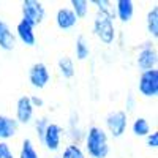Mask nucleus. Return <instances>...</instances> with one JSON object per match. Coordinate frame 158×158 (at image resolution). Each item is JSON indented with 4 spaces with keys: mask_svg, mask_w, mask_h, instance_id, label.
<instances>
[{
    "mask_svg": "<svg viewBox=\"0 0 158 158\" xmlns=\"http://www.w3.org/2000/svg\"><path fill=\"white\" fill-rule=\"evenodd\" d=\"M87 150L94 158H106L109 152L108 136L104 130L98 127H92L87 135Z\"/></svg>",
    "mask_w": 158,
    "mask_h": 158,
    "instance_id": "1",
    "label": "nucleus"
},
{
    "mask_svg": "<svg viewBox=\"0 0 158 158\" xmlns=\"http://www.w3.org/2000/svg\"><path fill=\"white\" fill-rule=\"evenodd\" d=\"M22 15H24L22 19L25 22H29L32 27H35V25L43 22L44 8L36 0H24L22 2Z\"/></svg>",
    "mask_w": 158,
    "mask_h": 158,
    "instance_id": "2",
    "label": "nucleus"
},
{
    "mask_svg": "<svg viewBox=\"0 0 158 158\" xmlns=\"http://www.w3.org/2000/svg\"><path fill=\"white\" fill-rule=\"evenodd\" d=\"M95 33L97 36L101 40L104 44H111L114 41V36H115V32H114V25H112V21L108 15H103L97 18L95 21Z\"/></svg>",
    "mask_w": 158,
    "mask_h": 158,
    "instance_id": "3",
    "label": "nucleus"
},
{
    "mask_svg": "<svg viewBox=\"0 0 158 158\" xmlns=\"http://www.w3.org/2000/svg\"><path fill=\"white\" fill-rule=\"evenodd\" d=\"M139 92L144 97H156L158 94V71H142L139 77Z\"/></svg>",
    "mask_w": 158,
    "mask_h": 158,
    "instance_id": "4",
    "label": "nucleus"
},
{
    "mask_svg": "<svg viewBox=\"0 0 158 158\" xmlns=\"http://www.w3.org/2000/svg\"><path fill=\"white\" fill-rule=\"evenodd\" d=\"M106 125L111 131V135L114 138H118L125 133L127 130V114L123 111H115V112H111L108 117H106Z\"/></svg>",
    "mask_w": 158,
    "mask_h": 158,
    "instance_id": "5",
    "label": "nucleus"
},
{
    "mask_svg": "<svg viewBox=\"0 0 158 158\" xmlns=\"http://www.w3.org/2000/svg\"><path fill=\"white\" fill-rule=\"evenodd\" d=\"M29 79L33 87L43 89L49 82V71L44 63H35L29 71Z\"/></svg>",
    "mask_w": 158,
    "mask_h": 158,
    "instance_id": "6",
    "label": "nucleus"
},
{
    "mask_svg": "<svg viewBox=\"0 0 158 158\" xmlns=\"http://www.w3.org/2000/svg\"><path fill=\"white\" fill-rule=\"evenodd\" d=\"M60 133L62 130L56 123H48L43 130V139L49 150H57L60 146Z\"/></svg>",
    "mask_w": 158,
    "mask_h": 158,
    "instance_id": "7",
    "label": "nucleus"
},
{
    "mask_svg": "<svg viewBox=\"0 0 158 158\" xmlns=\"http://www.w3.org/2000/svg\"><path fill=\"white\" fill-rule=\"evenodd\" d=\"M138 65L142 71L155 70L156 65V51L152 48H144L138 56Z\"/></svg>",
    "mask_w": 158,
    "mask_h": 158,
    "instance_id": "8",
    "label": "nucleus"
},
{
    "mask_svg": "<svg viewBox=\"0 0 158 158\" xmlns=\"http://www.w3.org/2000/svg\"><path fill=\"white\" fill-rule=\"evenodd\" d=\"M16 115H18V120L22 122V123L30 122V118H32V115H33V106H32L29 97H21V98L18 100Z\"/></svg>",
    "mask_w": 158,
    "mask_h": 158,
    "instance_id": "9",
    "label": "nucleus"
},
{
    "mask_svg": "<svg viewBox=\"0 0 158 158\" xmlns=\"http://www.w3.org/2000/svg\"><path fill=\"white\" fill-rule=\"evenodd\" d=\"M57 25L63 30H68L71 27H74L76 22H77V18L74 16V13L68 8H60L57 11Z\"/></svg>",
    "mask_w": 158,
    "mask_h": 158,
    "instance_id": "10",
    "label": "nucleus"
},
{
    "mask_svg": "<svg viewBox=\"0 0 158 158\" xmlns=\"http://www.w3.org/2000/svg\"><path fill=\"white\" fill-rule=\"evenodd\" d=\"M16 131H18V120L0 115V139L13 138L16 135Z\"/></svg>",
    "mask_w": 158,
    "mask_h": 158,
    "instance_id": "11",
    "label": "nucleus"
},
{
    "mask_svg": "<svg viewBox=\"0 0 158 158\" xmlns=\"http://www.w3.org/2000/svg\"><path fill=\"white\" fill-rule=\"evenodd\" d=\"M18 36L21 38V41L25 43L27 46H33L35 44V33H33V27L29 24V22H25L24 19L18 24Z\"/></svg>",
    "mask_w": 158,
    "mask_h": 158,
    "instance_id": "12",
    "label": "nucleus"
},
{
    "mask_svg": "<svg viewBox=\"0 0 158 158\" xmlns=\"http://www.w3.org/2000/svg\"><path fill=\"white\" fill-rule=\"evenodd\" d=\"M16 44V38L15 35L11 33L10 27L3 22L0 21V48L5 49V51H11Z\"/></svg>",
    "mask_w": 158,
    "mask_h": 158,
    "instance_id": "13",
    "label": "nucleus"
},
{
    "mask_svg": "<svg viewBox=\"0 0 158 158\" xmlns=\"http://www.w3.org/2000/svg\"><path fill=\"white\" fill-rule=\"evenodd\" d=\"M115 10H117V16L120 21L127 22L133 18V13H135V6H133V2L131 0H118L115 3Z\"/></svg>",
    "mask_w": 158,
    "mask_h": 158,
    "instance_id": "14",
    "label": "nucleus"
},
{
    "mask_svg": "<svg viewBox=\"0 0 158 158\" xmlns=\"http://www.w3.org/2000/svg\"><path fill=\"white\" fill-rule=\"evenodd\" d=\"M147 29L149 33L158 36V8H152L147 15Z\"/></svg>",
    "mask_w": 158,
    "mask_h": 158,
    "instance_id": "15",
    "label": "nucleus"
},
{
    "mask_svg": "<svg viewBox=\"0 0 158 158\" xmlns=\"http://www.w3.org/2000/svg\"><path fill=\"white\" fill-rule=\"evenodd\" d=\"M149 131H150V127L147 123V120L144 117H139L135 120L133 123V133L136 136H147L149 135Z\"/></svg>",
    "mask_w": 158,
    "mask_h": 158,
    "instance_id": "16",
    "label": "nucleus"
},
{
    "mask_svg": "<svg viewBox=\"0 0 158 158\" xmlns=\"http://www.w3.org/2000/svg\"><path fill=\"white\" fill-rule=\"evenodd\" d=\"M59 68L62 71V74L65 77H73L74 74V67H73V62L70 57H62L59 60Z\"/></svg>",
    "mask_w": 158,
    "mask_h": 158,
    "instance_id": "17",
    "label": "nucleus"
},
{
    "mask_svg": "<svg viewBox=\"0 0 158 158\" xmlns=\"http://www.w3.org/2000/svg\"><path fill=\"white\" fill-rule=\"evenodd\" d=\"M73 5V13L76 18H84L87 15V10H89V2H85V0H73L71 2Z\"/></svg>",
    "mask_w": 158,
    "mask_h": 158,
    "instance_id": "18",
    "label": "nucleus"
},
{
    "mask_svg": "<svg viewBox=\"0 0 158 158\" xmlns=\"http://www.w3.org/2000/svg\"><path fill=\"white\" fill-rule=\"evenodd\" d=\"M76 57L79 60H84L85 57H89V46L85 43L84 36H79L76 41Z\"/></svg>",
    "mask_w": 158,
    "mask_h": 158,
    "instance_id": "19",
    "label": "nucleus"
},
{
    "mask_svg": "<svg viewBox=\"0 0 158 158\" xmlns=\"http://www.w3.org/2000/svg\"><path fill=\"white\" fill-rule=\"evenodd\" d=\"M19 158H38L36 150L32 146V141L30 139H25L22 144V150H21V156Z\"/></svg>",
    "mask_w": 158,
    "mask_h": 158,
    "instance_id": "20",
    "label": "nucleus"
},
{
    "mask_svg": "<svg viewBox=\"0 0 158 158\" xmlns=\"http://www.w3.org/2000/svg\"><path fill=\"white\" fill-rule=\"evenodd\" d=\"M62 158H84V153L77 146H68L63 150Z\"/></svg>",
    "mask_w": 158,
    "mask_h": 158,
    "instance_id": "21",
    "label": "nucleus"
},
{
    "mask_svg": "<svg viewBox=\"0 0 158 158\" xmlns=\"http://www.w3.org/2000/svg\"><path fill=\"white\" fill-rule=\"evenodd\" d=\"M0 158H13V152L6 142H0Z\"/></svg>",
    "mask_w": 158,
    "mask_h": 158,
    "instance_id": "22",
    "label": "nucleus"
},
{
    "mask_svg": "<svg viewBox=\"0 0 158 158\" xmlns=\"http://www.w3.org/2000/svg\"><path fill=\"white\" fill-rule=\"evenodd\" d=\"M147 146L152 147V149H156L158 146V133H152L147 136Z\"/></svg>",
    "mask_w": 158,
    "mask_h": 158,
    "instance_id": "23",
    "label": "nucleus"
}]
</instances>
